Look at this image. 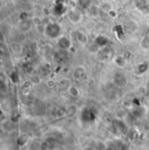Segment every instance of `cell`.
<instances>
[{"mask_svg": "<svg viewBox=\"0 0 149 150\" xmlns=\"http://www.w3.org/2000/svg\"><path fill=\"white\" fill-rule=\"evenodd\" d=\"M58 44H59V46L62 50H64V51L68 50V49L71 47V45H72L70 39L66 37L60 38L59 39Z\"/></svg>", "mask_w": 149, "mask_h": 150, "instance_id": "2", "label": "cell"}, {"mask_svg": "<svg viewBox=\"0 0 149 150\" xmlns=\"http://www.w3.org/2000/svg\"><path fill=\"white\" fill-rule=\"evenodd\" d=\"M114 81L118 86H123L126 84V77L121 74H117L114 77Z\"/></svg>", "mask_w": 149, "mask_h": 150, "instance_id": "4", "label": "cell"}, {"mask_svg": "<svg viewBox=\"0 0 149 150\" xmlns=\"http://www.w3.org/2000/svg\"><path fill=\"white\" fill-rule=\"evenodd\" d=\"M107 42H108V39L104 36H99L95 39V44L97 45V46H100V47L105 46L107 44Z\"/></svg>", "mask_w": 149, "mask_h": 150, "instance_id": "5", "label": "cell"}, {"mask_svg": "<svg viewBox=\"0 0 149 150\" xmlns=\"http://www.w3.org/2000/svg\"><path fill=\"white\" fill-rule=\"evenodd\" d=\"M68 17H69V19L73 22V23H78L80 22L81 18H82V15L79 11H76V10H73V11H70L69 13H68Z\"/></svg>", "mask_w": 149, "mask_h": 150, "instance_id": "3", "label": "cell"}, {"mask_svg": "<svg viewBox=\"0 0 149 150\" xmlns=\"http://www.w3.org/2000/svg\"><path fill=\"white\" fill-rule=\"evenodd\" d=\"M88 11L91 12V14H92L93 16H96L97 13H98V9H97L95 6H93V5H90V6L88 7Z\"/></svg>", "mask_w": 149, "mask_h": 150, "instance_id": "8", "label": "cell"}, {"mask_svg": "<svg viewBox=\"0 0 149 150\" xmlns=\"http://www.w3.org/2000/svg\"><path fill=\"white\" fill-rule=\"evenodd\" d=\"M148 64H146V63H141V65H139V67H138L139 74H142L146 73L147 70H148Z\"/></svg>", "mask_w": 149, "mask_h": 150, "instance_id": "7", "label": "cell"}, {"mask_svg": "<svg viewBox=\"0 0 149 150\" xmlns=\"http://www.w3.org/2000/svg\"><path fill=\"white\" fill-rule=\"evenodd\" d=\"M76 39L80 44H85L87 42V40H88L86 35L84 33H82V32H77L76 33Z\"/></svg>", "mask_w": 149, "mask_h": 150, "instance_id": "6", "label": "cell"}, {"mask_svg": "<svg viewBox=\"0 0 149 150\" xmlns=\"http://www.w3.org/2000/svg\"><path fill=\"white\" fill-rule=\"evenodd\" d=\"M45 33L47 34V36L52 38H55L59 36L60 33H61V28L58 24L52 23L47 25V27L45 28Z\"/></svg>", "mask_w": 149, "mask_h": 150, "instance_id": "1", "label": "cell"}]
</instances>
